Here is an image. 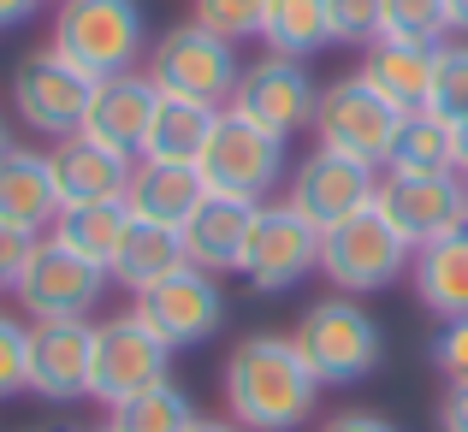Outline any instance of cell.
I'll return each mask as SVG.
<instances>
[{
	"label": "cell",
	"instance_id": "1",
	"mask_svg": "<svg viewBox=\"0 0 468 432\" xmlns=\"http://www.w3.org/2000/svg\"><path fill=\"white\" fill-rule=\"evenodd\" d=\"M226 409L243 432H297L320 403V379L279 332H255L226 355Z\"/></svg>",
	"mask_w": 468,
	"mask_h": 432
},
{
	"label": "cell",
	"instance_id": "2",
	"mask_svg": "<svg viewBox=\"0 0 468 432\" xmlns=\"http://www.w3.org/2000/svg\"><path fill=\"white\" fill-rule=\"evenodd\" d=\"M54 54L71 59L83 78H119L137 71L149 54V24L137 0H59L54 6Z\"/></svg>",
	"mask_w": 468,
	"mask_h": 432
},
{
	"label": "cell",
	"instance_id": "3",
	"mask_svg": "<svg viewBox=\"0 0 468 432\" xmlns=\"http://www.w3.org/2000/svg\"><path fill=\"white\" fill-rule=\"evenodd\" d=\"M291 343H297V355L309 362V374L320 385H356L386 355L379 320L356 296H326V302L303 308V320L291 326Z\"/></svg>",
	"mask_w": 468,
	"mask_h": 432
},
{
	"label": "cell",
	"instance_id": "4",
	"mask_svg": "<svg viewBox=\"0 0 468 432\" xmlns=\"http://www.w3.org/2000/svg\"><path fill=\"white\" fill-rule=\"evenodd\" d=\"M207 195H238V202H267L285 184V137L261 131L238 107H219L202 154H196Z\"/></svg>",
	"mask_w": 468,
	"mask_h": 432
},
{
	"label": "cell",
	"instance_id": "5",
	"mask_svg": "<svg viewBox=\"0 0 468 432\" xmlns=\"http://www.w3.org/2000/svg\"><path fill=\"white\" fill-rule=\"evenodd\" d=\"M238 42L202 30V24H172L149 47V83L172 101H202V107H231L238 95Z\"/></svg>",
	"mask_w": 468,
	"mask_h": 432
},
{
	"label": "cell",
	"instance_id": "6",
	"mask_svg": "<svg viewBox=\"0 0 468 432\" xmlns=\"http://www.w3.org/2000/svg\"><path fill=\"white\" fill-rule=\"evenodd\" d=\"M415 261V249L391 231V219L379 207H362L356 219L320 231V273L338 296H367L386 290L391 279H403V267Z\"/></svg>",
	"mask_w": 468,
	"mask_h": 432
},
{
	"label": "cell",
	"instance_id": "7",
	"mask_svg": "<svg viewBox=\"0 0 468 432\" xmlns=\"http://www.w3.org/2000/svg\"><path fill=\"white\" fill-rule=\"evenodd\" d=\"M309 131H314L320 148H332V154L367 160V166L386 172L391 148H398V131H403V113L379 90H367L362 78H338V83L320 90Z\"/></svg>",
	"mask_w": 468,
	"mask_h": 432
},
{
	"label": "cell",
	"instance_id": "8",
	"mask_svg": "<svg viewBox=\"0 0 468 432\" xmlns=\"http://www.w3.org/2000/svg\"><path fill=\"white\" fill-rule=\"evenodd\" d=\"M166 367H172V343L160 338L149 320L113 314L95 326V343H90V397L101 409H113V403L160 385Z\"/></svg>",
	"mask_w": 468,
	"mask_h": 432
},
{
	"label": "cell",
	"instance_id": "9",
	"mask_svg": "<svg viewBox=\"0 0 468 432\" xmlns=\"http://www.w3.org/2000/svg\"><path fill=\"white\" fill-rule=\"evenodd\" d=\"M374 207L410 249H427L468 226V178L463 172H379Z\"/></svg>",
	"mask_w": 468,
	"mask_h": 432
},
{
	"label": "cell",
	"instance_id": "10",
	"mask_svg": "<svg viewBox=\"0 0 468 432\" xmlns=\"http://www.w3.org/2000/svg\"><path fill=\"white\" fill-rule=\"evenodd\" d=\"M107 285H113L107 267L83 261V255L66 249L59 237H36L12 296H18V308L30 320H90Z\"/></svg>",
	"mask_w": 468,
	"mask_h": 432
},
{
	"label": "cell",
	"instance_id": "11",
	"mask_svg": "<svg viewBox=\"0 0 468 432\" xmlns=\"http://www.w3.org/2000/svg\"><path fill=\"white\" fill-rule=\"evenodd\" d=\"M90 95H95V78H83V71L71 66V59H59L54 47L18 59V71H12V113L48 142L78 137L83 113H90Z\"/></svg>",
	"mask_w": 468,
	"mask_h": 432
},
{
	"label": "cell",
	"instance_id": "12",
	"mask_svg": "<svg viewBox=\"0 0 468 432\" xmlns=\"http://www.w3.org/2000/svg\"><path fill=\"white\" fill-rule=\"evenodd\" d=\"M238 273L250 279L255 290H267V296L303 285L309 273H320V226H309L291 202H261L255 207V231H250V249H243Z\"/></svg>",
	"mask_w": 468,
	"mask_h": 432
},
{
	"label": "cell",
	"instance_id": "13",
	"mask_svg": "<svg viewBox=\"0 0 468 432\" xmlns=\"http://www.w3.org/2000/svg\"><path fill=\"white\" fill-rule=\"evenodd\" d=\"M374 195H379V166L332 154V148H314V154L297 160L285 202L297 207L309 226L332 231V226H344V219H356L362 207H374Z\"/></svg>",
	"mask_w": 468,
	"mask_h": 432
},
{
	"label": "cell",
	"instance_id": "14",
	"mask_svg": "<svg viewBox=\"0 0 468 432\" xmlns=\"http://www.w3.org/2000/svg\"><path fill=\"white\" fill-rule=\"evenodd\" d=\"M131 314L149 320L172 350H190V343H207L226 326V290H219V279L202 273V267H178L172 279L137 290Z\"/></svg>",
	"mask_w": 468,
	"mask_h": 432
},
{
	"label": "cell",
	"instance_id": "15",
	"mask_svg": "<svg viewBox=\"0 0 468 432\" xmlns=\"http://www.w3.org/2000/svg\"><path fill=\"white\" fill-rule=\"evenodd\" d=\"M314 101H320V83L309 78V66L303 59H285V54H267L255 59V66H243L238 78V95H231V107H238L243 119H255L261 131H273V137H297L303 125H314Z\"/></svg>",
	"mask_w": 468,
	"mask_h": 432
},
{
	"label": "cell",
	"instance_id": "16",
	"mask_svg": "<svg viewBox=\"0 0 468 432\" xmlns=\"http://www.w3.org/2000/svg\"><path fill=\"white\" fill-rule=\"evenodd\" d=\"M90 343L95 320H30V385L48 403L90 397Z\"/></svg>",
	"mask_w": 468,
	"mask_h": 432
},
{
	"label": "cell",
	"instance_id": "17",
	"mask_svg": "<svg viewBox=\"0 0 468 432\" xmlns=\"http://www.w3.org/2000/svg\"><path fill=\"white\" fill-rule=\"evenodd\" d=\"M160 107V90L149 83V71H119V78H101L90 95V113H83V137L113 148V154H143V137H149V119Z\"/></svg>",
	"mask_w": 468,
	"mask_h": 432
},
{
	"label": "cell",
	"instance_id": "18",
	"mask_svg": "<svg viewBox=\"0 0 468 432\" xmlns=\"http://www.w3.org/2000/svg\"><path fill=\"white\" fill-rule=\"evenodd\" d=\"M439 47L445 42H391V36H379V42H367V59L356 78L386 95L403 119L427 113L433 107V78H439Z\"/></svg>",
	"mask_w": 468,
	"mask_h": 432
},
{
	"label": "cell",
	"instance_id": "19",
	"mask_svg": "<svg viewBox=\"0 0 468 432\" xmlns=\"http://www.w3.org/2000/svg\"><path fill=\"white\" fill-rule=\"evenodd\" d=\"M255 207L261 202H238V195H202L190 219H184V255L190 267L202 273H238L243 267V249H250V231H255Z\"/></svg>",
	"mask_w": 468,
	"mask_h": 432
},
{
	"label": "cell",
	"instance_id": "20",
	"mask_svg": "<svg viewBox=\"0 0 468 432\" xmlns=\"http://www.w3.org/2000/svg\"><path fill=\"white\" fill-rule=\"evenodd\" d=\"M48 166H54V190L66 207H83V202H125V184H131V154H113V148L78 137H59L48 148Z\"/></svg>",
	"mask_w": 468,
	"mask_h": 432
},
{
	"label": "cell",
	"instance_id": "21",
	"mask_svg": "<svg viewBox=\"0 0 468 432\" xmlns=\"http://www.w3.org/2000/svg\"><path fill=\"white\" fill-rule=\"evenodd\" d=\"M59 190H54V166L36 148H6L0 154V226L24 231V237H48L59 219Z\"/></svg>",
	"mask_w": 468,
	"mask_h": 432
},
{
	"label": "cell",
	"instance_id": "22",
	"mask_svg": "<svg viewBox=\"0 0 468 432\" xmlns=\"http://www.w3.org/2000/svg\"><path fill=\"white\" fill-rule=\"evenodd\" d=\"M202 195H207L202 172L178 166V160H137V166H131V184H125L131 219L166 226V231H184V219L202 207Z\"/></svg>",
	"mask_w": 468,
	"mask_h": 432
},
{
	"label": "cell",
	"instance_id": "23",
	"mask_svg": "<svg viewBox=\"0 0 468 432\" xmlns=\"http://www.w3.org/2000/svg\"><path fill=\"white\" fill-rule=\"evenodd\" d=\"M410 279H415V296H421L427 314L468 320V226L427 243V249H415Z\"/></svg>",
	"mask_w": 468,
	"mask_h": 432
},
{
	"label": "cell",
	"instance_id": "24",
	"mask_svg": "<svg viewBox=\"0 0 468 432\" xmlns=\"http://www.w3.org/2000/svg\"><path fill=\"white\" fill-rule=\"evenodd\" d=\"M125 231H131V207L125 202H83V207H59V219H54L48 237H59L66 249H78L83 261H95V267L113 273L119 249H125Z\"/></svg>",
	"mask_w": 468,
	"mask_h": 432
},
{
	"label": "cell",
	"instance_id": "25",
	"mask_svg": "<svg viewBox=\"0 0 468 432\" xmlns=\"http://www.w3.org/2000/svg\"><path fill=\"white\" fill-rule=\"evenodd\" d=\"M178 267H190V255H184V237H178V231H166V226H143V219H131L125 249H119V261H113V279H119V285L137 296V290L160 285V279H172Z\"/></svg>",
	"mask_w": 468,
	"mask_h": 432
},
{
	"label": "cell",
	"instance_id": "26",
	"mask_svg": "<svg viewBox=\"0 0 468 432\" xmlns=\"http://www.w3.org/2000/svg\"><path fill=\"white\" fill-rule=\"evenodd\" d=\"M214 113H219V107L172 101V95H160V107H154V119H149V137H143V154L137 160H178V166H196L207 131H214Z\"/></svg>",
	"mask_w": 468,
	"mask_h": 432
},
{
	"label": "cell",
	"instance_id": "27",
	"mask_svg": "<svg viewBox=\"0 0 468 432\" xmlns=\"http://www.w3.org/2000/svg\"><path fill=\"white\" fill-rule=\"evenodd\" d=\"M261 42H267V54H285V59L320 54V47L332 42V12H326V0H267Z\"/></svg>",
	"mask_w": 468,
	"mask_h": 432
},
{
	"label": "cell",
	"instance_id": "28",
	"mask_svg": "<svg viewBox=\"0 0 468 432\" xmlns=\"http://www.w3.org/2000/svg\"><path fill=\"white\" fill-rule=\"evenodd\" d=\"M386 172H463L457 166V125L439 113H410Z\"/></svg>",
	"mask_w": 468,
	"mask_h": 432
},
{
	"label": "cell",
	"instance_id": "29",
	"mask_svg": "<svg viewBox=\"0 0 468 432\" xmlns=\"http://www.w3.org/2000/svg\"><path fill=\"white\" fill-rule=\"evenodd\" d=\"M190 421H196V403L184 397L172 379H160V385H149V391H137V397L107 409V427L113 432H190Z\"/></svg>",
	"mask_w": 468,
	"mask_h": 432
},
{
	"label": "cell",
	"instance_id": "30",
	"mask_svg": "<svg viewBox=\"0 0 468 432\" xmlns=\"http://www.w3.org/2000/svg\"><path fill=\"white\" fill-rule=\"evenodd\" d=\"M379 36H391V42H445L451 36V6L445 0H386Z\"/></svg>",
	"mask_w": 468,
	"mask_h": 432
},
{
	"label": "cell",
	"instance_id": "31",
	"mask_svg": "<svg viewBox=\"0 0 468 432\" xmlns=\"http://www.w3.org/2000/svg\"><path fill=\"white\" fill-rule=\"evenodd\" d=\"M427 113L463 125L468 119V42H445L439 47V78H433V107Z\"/></svg>",
	"mask_w": 468,
	"mask_h": 432
},
{
	"label": "cell",
	"instance_id": "32",
	"mask_svg": "<svg viewBox=\"0 0 468 432\" xmlns=\"http://www.w3.org/2000/svg\"><path fill=\"white\" fill-rule=\"evenodd\" d=\"M261 18H267V0H196V24L226 36V42L261 36Z\"/></svg>",
	"mask_w": 468,
	"mask_h": 432
},
{
	"label": "cell",
	"instance_id": "33",
	"mask_svg": "<svg viewBox=\"0 0 468 432\" xmlns=\"http://www.w3.org/2000/svg\"><path fill=\"white\" fill-rule=\"evenodd\" d=\"M30 385V326L0 308V403Z\"/></svg>",
	"mask_w": 468,
	"mask_h": 432
},
{
	"label": "cell",
	"instance_id": "34",
	"mask_svg": "<svg viewBox=\"0 0 468 432\" xmlns=\"http://www.w3.org/2000/svg\"><path fill=\"white\" fill-rule=\"evenodd\" d=\"M332 12V42H379V18H386V0H326Z\"/></svg>",
	"mask_w": 468,
	"mask_h": 432
},
{
	"label": "cell",
	"instance_id": "35",
	"mask_svg": "<svg viewBox=\"0 0 468 432\" xmlns=\"http://www.w3.org/2000/svg\"><path fill=\"white\" fill-rule=\"evenodd\" d=\"M433 367L451 385H468V320H445V332L433 338Z\"/></svg>",
	"mask_w": 468,
	"mask_h": 432
},
{
	"label": "cell",
	"instance_id": "36",
	"mask_svg": "<svg viewBox=\"0 0 468 432\" xmlns=\"http://www.w3.org/2000/svg\"><path fill=\"white\" fill-rule=\"evenodd\" d=\"M30 243H36V237H24V231H12V226H0V296L18 290V273H24V261H30Z\"/></svg>",
	"mask_w": 468,
	"mask_h": 432
},
{
	"label": "cell",
	"instance_id": "37",
	"mask_svg": "<svg viewBox=\"0 0 468 432\" xmlns=\"http://www.w3.org/2000/svg\"><path fill=\"white\" fill-rule=\"evenodd\" d=\"M320 432H398L386 415H367V409H344L332 421H320Z\"/></svg>",
	"mask_w": 468,
	"mask_h": 432
},
{
	"label": "cell",
	"instance_id": "38",
	"mask_svg": "<svg viewBox=\"0 0 468 432\" xmlns=\"http://www.w3.org/2000/svg\"><path fill=\"white\" fill-rule=\"evenodd\" d=\"M439 427L445 432H468V385H451L439 403Z\"/></svg>",
	"mask_w": 468,
	"mask_h": 432
},
{
	"label": "cell",
	"instance_id": "39",
	"mask_svg": "<svg viewBox=\"0 0 468 432\" xmlns=\"http://www.w3.org/2000/svg\"><path fill=\"white\" fill-rule=\"evenodd\" d=\"M42 6V0H0V30H12V24H24L30 12Z\"/></svg>",
	"mask_w": 468,
	"mask_h": 432
},
{
	"label": "cell",
	"instance_id": "40",
	"mask_svg": "<svg viewBox=\"0 0 468 432\" xmlns=\"http://www.w3.org/2000/svg\"><path fill=\"white\" fill-rule=\"evenodd\" d=\"M190 432H243V427H238V421H207V415H196Z\"/></svg>",
	"mask_w": 468,
	"mask_h": 432
},
{
	"label": "cell",
	"instance_id": "41",
	"mask_svg": "<svg viewBox=\"0 0 468 432\" xmlns=\"http://www.w3.org/2000/svg\"><path fill=\"white\" fill-rule=\"evenodd\" d=\"M445 6H451V30L468 36V0H445Z\"/></svg>",
	"mask_w": 468,
	"mask_h": 432
},
{
	"label": "cell",
	"instance_id": "42",
	"mask_svg": "<svg viewBox=\"0 0 468 432\" xmlns=\"http://www.w3.org/2000/svg\"><path fill=\"white\" fill-rule=\"evenodd\" d=\"M457 166H463V178H468V119L457 125Z\"/></svg>",
	"mask_w": 468,
	"mask_h": 432
},
{
	"label": "cell",
	"instance_id": "43",
	"mask_svg": "<svg viewBox=\"0 0 468 432\" xmlns=\"http://www.w3.org/2000/svg\"><path fill=\"white\" fill-rule=\"evenodd\" d=\"M6 148H12V142H6V119H0V154H6Z\"/></svg>",
	"mask_w": 468,
	"mask_h": 432
},
{
	"label": "cell",
	"instance_id": "44",
	"mask_svg": "<svg viewBox=\"0 0 468 432\" xmlns=\"http://www.w3.org/2000/svg\"><path fill=\"white\" fill-rule=\"evenodd\" d=\"M90 432H113V427H107V421H101V427H90Z\"/></svg>",
	"mask_w": 468,
	"mask_h": 432
}]
</instances>
